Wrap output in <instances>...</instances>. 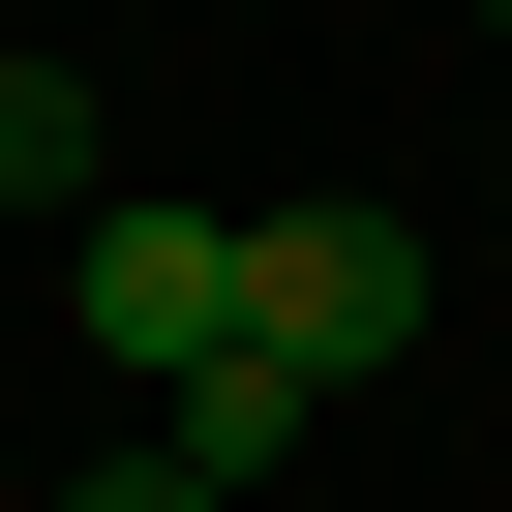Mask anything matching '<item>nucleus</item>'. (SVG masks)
Segmentation results:
<instances>
[{
	"mask_svg": "<svg viewBox=\"0 0 512 512\" xmlns=\"http://www.w3.org/2000/svg\"><path fill=\"white\" fill-rule=\"evenodd\" d=\"M241 332L302 392H392L422 362V211H241Z\"/></svg>",
	"mask_w": 512,
	"mask_h": 512,
	"instance_id": "nucleus-1",
	"label": "nucleus"
},
{
	"mask_svg": "<svg viewBox=\"0 0 512 512\" xmlns=\"http://www.w3.org/2000/svg\"><path fill=\"white\" fill-rule=\"evenodd\" d=\"M61 332H91L121 392H181V362L241 332V211H151V181H121V211L61 241Z\"/></svg>",
	"mask_w": 512,
	"mask_h": 512,
	"instance_id": "nucleus-2",
	"label": "nucleus"
},
{
	"mask_svg": "<svg viewBox=\"0 0 512 512\" xmlns=\"http://www.w3.org/2000/svg\"><path fill=\"white\" fill-rule=\"evenodd\" d=\"M302 422H332V392H302V362H272V332H211V362H181V392H151V452H181V482H272V452H302Z\"/></svg>",
	"mask_w": 512,
	"mask_h": 512,
	"instance_id": "nucleus-3",
	"label": "nucleus"
},
{
	"mask_svg": "<svg viewBox=\"0 0 512 512\" xmlns=\"http://www.w3.org/2000/svg\"><path fill=\"white\" fill-rule=\"evenodd\" d=\"M0 211H121V151H91V91H61V61H0Z\"/></svg>",
	"mask_w": 512,
	"mask_h": 512,
	"instance_id": "nucleus-4",
	"label": "nucleus"
},
{
	"mask_svg": "<svg viewBox=\"0 0 512 512\" xmlns=\"http://www.w3.org/2000/svg\"><path fill=\"white\" fill-rule=\"evenodd\" d=\"M61 512H241V482H181V452H121V482H61Z\"/></svg>",
	"mask_w": 512,
	"mask_h": 512,
	"instance_id": "nucleus-5",
	"label": "nucleus"
},
{
	"mask_svg": "<svg viewBox=\"0 0 512 512\" xmlns=\"http://www.w3.org/2000/svg\"><path fill=\"white\" fill-rule=\"evenodd\" d=\"M482 31H512V0H482Z\"/></svg>",
	"mask_w": 512,
	"mask_h": 512,
	"instance_id": "nucleus-6",
	"label": "nucleus"
}]
</instances>
